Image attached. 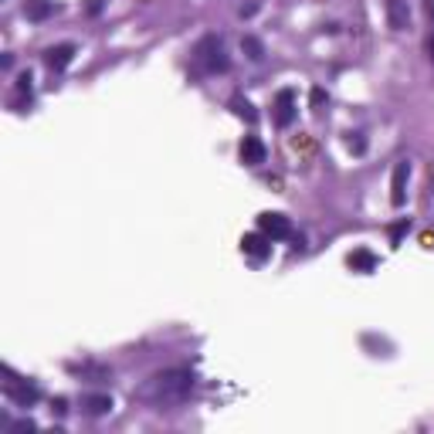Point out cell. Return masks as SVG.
I'll use <instances>...</instances> for the list:
<instances>
[{
  "mask_svg": "<svg viewBox=\"0 0 434 434\" xmlns=\"http://www.w3.org/2000/svg\"><path fill=\"white\" fill-rule=\"evenodd\" d=\"M55 0H24V14H27V21L41 24L48 21V18H55Z\"/></svg>",
  "mask_w": 434,
  "mask_h": 434,
  "instance_id": "obj_13",
  "label": "cell"
},
{
  "mask_svg": "<svg viewBox=\"0 0 434 434\" xmlns=\"http://www.w3.org/2000/svg\"><path fill=\"white\" fill-rule=\"evenodd\" d=\"M407 231H411V220H407V217L393 224V227H391V244H393V248H400V241H404V234H407Z\"/></svg>",
  "mask_w": 434,
  "mask_h": 434,
  "instance_id": "obj_17",
  "label": "cell"
},
{
  "mask_svg": "<svg viewBox=\"0 0 434 434\" xmlns=\"http://www.w3.org/2000/svg\"><path fill=\"white\" fill-rule=\"evenodd\" d=\"M428 58H431V62H434V34H431V38H428Z\"/></svg>",
  "mask_w": 434,
  "mask_h": 434,
  "instance_id": "obj_23",
  "label": "cell"
},
{
  "mask_svg": "<svg viewBox=\"0 0 434 434\" xmlns=\"http://www.w3.org/2000/svg\"><path fill=\"white\" fill-rule=\"evenodd\" d=\"M194 391V373L183 367H174V370H160V373H153L146 384H139L136 387V400H143V404H153V407H176V404H183L187 397Z\"/></svg>",
  "mask_w": 434,
  "mask_h": 434,
  "instance_id": "obj_1",
  "label": "cell"
},
{
  "mask_svg": "<svg viewBox=\"0 0 434 434\" xmlns=\"http://www.w3.org/2000/svg\"><path fill=\"white\" fill-rule=\"evenodd\" d=\"M329 102V95H326L323 88H312V108H323Z\"/></svg>",
  "mask_w": 434,
  "mask_h": 434,
  "instance_id": "obj_20",
  "label": "cell"
},
{
  "mask_svg": "<svg viewBox=\"0 0 434 434\" xmlns=\"http://www.w3.org/2000/svg\"><path fill=\"white\" fill-rule=\"evenodd\" d=\"M102 10V0H88V14H99Z\"/></svg>",
  "mask_w": 434,
  "mask_h": 434,
  "instance_id": "obj_22",
  "label": "cell"
},
{
  "mask_svg": "<svg viewBox=\"0 0 434 434\" xmlns=\"http://www.w3.org/2000/svg\"><path fill=\"white\" fill-rule=\"evenodd\" d=\"M51 411L58 414V417H62V414H68V400H65V397H55V400H51Z\"/></svg>",
  "mask_w": 434,
  "mask_h": 434,
  "instance_id": "obj_21",
  "label": "cell"
},
{
  "mask_svg": "<svg viewBox=\"0 0 434 434\" xmlns=\"http://www.w3.org/2000/svg\"><path fill=\"white\" fill-rule=\"evenodd\" d=\"M31 82H34V78H31V71H21V75H18V82H14L18 95H21V99H27V102H31V92H34V85H31Z\"/></svg>",
  "mask_w": 434,
  "mask_h": 434,
  "instance_id": "obj_16",
  "label": "cell"
},
{
  "mask_svg": "<svg viewBox=\"0 0 434 434\" xmlns=\"http://www.w3.org/2000/svg\"><path fill=\"white\" fill-rule=\"evenodd\" d=\"M431 190H434V170H431Z\"/></svg>",
  "mask_w": 434,
  "mask_h": 434,
  "instance_id": "obj_25",
  "label": "cell"
},
{
  "mask_svg": "<svg viewBox=\"0 0 434 434\" xmlns=\"http://www.w3.org/2000/svg\"><path fill=\"white\" fill-rule=\"evenodd\" d=\"M4 397L7 400H14L18 407H34L38 400H41V391H38V384L34 380H24V377H18L10 367H4Z\"/></svg>",
  "mask_w": 434,
  "mask_h": 434,
  "instance_id": "obj_3",
  "label": "cell"
},
{
  "mask_svg": "<svg viewBox=\"0 0 434 434\" xmlns=\"http://www.w3.org/2000/svg\"><path fill=\"white\" fill-rule=\"evenodd\" d=\"M258 231H265L272 241H285L292 238V220L279 211H265V214H258Z\"/></svg>",
  "mask_w": 434,
  "mask_h": 434,
  "instance_id": "obj_4",
  "label": "cell"
},
{
  "mask_svg": "<svg viewBox=\"0 0 434 434\" xmlns=\"http://www.w3.org/2000/svg\"><path fill=\"white\" fill-rule=\"evenodd\" d=\"M34 428H38V424H34L31 417H21V421H14V424H10V431H34Z\"/></svg>",
  "mask_w": 434,
  "mask_h": 434,
  "instance_id": "obj_19",
  "label": "cell"
},
{
  "mask_svg": "<svg viewBox=\"0 0 434 434\" xmlns=\"http://www.w3.org/2000/svg\"><path fill=\"white\" fill-rule=\"evenodd\" d=\"M71 58H75V44H55V48L44 51V65L51 71H65L71 65Z\"/></svg>",
  "mask_w": 434,
  "mask_h": 434,
  "instance_id": "obj_10",
  "label": "cell"
},
{
  "mask_svg": "<svg viewBox=\"0 0 434 434\" xmlns=\"http://www.w3.org/2000/svg\"><path fill=\"white\" fill-rule=\"evenodd\" d=\"M349 150H353V153L367 150V143H363V136H360V132H349Z\"/></svg>",
  "mask_w": 434,
  "mask_h": 434,
  "instance_id": "obj_18",
  "label": "cell"
},
{
  "mask_svg": "<svg viewBox=\"0 0 434 434\" xmlns=\"http://www.w3.org/2000/svg\"><path fill=\"white\" fill-rule=\"evenodd\" d=\"M295 115H299L295 92H292V88H282V92L275 95V126H279V130H288V126L295 122Z\"/></svg>",
  "mask_w": 434,
  "mask_h": 434,
  "instance_id": "obj_5",
  "label": "cell"
},
{
  "mask_svg": "<svg viewBox=\"0 0 434 434\" xmlns=\"http://www.w3.org/2000/svg\"><path fill=\"white\" fill-rule=\"evenodd\" d=\"M194 65L204 71V75H217V71H227L231 68V58L224 51V41L217 34H207L200 38L194 48Z\"/></svg>",
  "mask_w": 434,
  "mask_h": 434,
  "instance_id": "obj_2",
  "label": "cell"
},
{
  "mask_svg": "<svg viewBox=\"0 0 434 434\" xmlns=\"http://www.w3.org/2000/svg\"><path fill=\"white\" fill-rule=\"evenodd\" d=\"M231 108H234V115H241V119H244L248 126H255V122H258V112H255V106H251L248 99L234 95V99H231Z\"/></svg>",
  "mask_w": 434,
  "mask_h": 434,
  "instance_id": "obj_14",
  "label": "cell"
},
{
  "mask_svg": "<svg viewBox=\"0 0 434 434\" xmlns=\"http://www.w3.org/2000/svg\"><path fill=\"white\" fill-rule=\"evenodd\" d=\"M407 180H411V163L400 160L393 167V176H391V204L393 207H404L407 204Z\"/></svg>",
  "mask_w": 434,
  "mask_h": 434,
  "instance_id": "obj_7",
  "label": "cell"
},
{
  "mask_svg": "<svg viewBox=\"0 0 434 434\" xmlns=\"http://www.w3.org/2000/svg\"><path fill=\"white\" fill-rule=\"evenodd\" d=\"M265 156H268V150H265V143H261V136H244L241 139V163L244 167H261L265 163Z\"/></svg>",
  "mask_w": 434,
  "mask_h": 434,
  "instance_id": "obj_9",
  "label": "cell"
},
{
  "mask_svg": "<svg viewBox=\"0 0 434 434\" xmlns=\"http://www.w3.org/2000/svg\"><path fill=\"white\" fill-rule=\"evenodd\" d=\"M384 10H387L391 31H407V27H411V4H407V0H387Z\"/></svg>",
  "mask_w": 434,
  "mask_h": 434,
  "instance_id": "obj_8",
  "label": "cell"
},
{
  "mask_svg": "<svg viewBox=\"0 0 434 434\" xmlns=\"http://www.w3.org/2000/svg\"><path fill=\"white\" fill-rule=\"evenodd\" d=\"M424 7H428V18H431V21H434V0H428Z\"/></svg>",
  "mask_w": 434,
  "mask_h": 434,
  "instance_id": "obj_24",
  "label": "cell"
},
{
  "mask_svg": "<svg viewBox=\"0 0 434 434\" xmlns=\"http://www.w3.org/2000/svg\"><path fill=\"white\" fill-rule=\"evenodd\" d=\"M112 411V397L108 393H85L82 397V414L88 417H106Z\"/></svg>",
  "mask_w": 434,
  "mask_h": 434,
  "instance_id": "obj_12",
  "label": "cell"
},
{
  "mask_svg": "<svg viewBox=\"0 0 434 434\" xmlns=\"http://www.w3.org/2000/svg\"><path fill=\"white\" fill-rule=\"evenodd\" d=\"M346 265L353 268V272H360V275H370V272H377L380 258H377L370 248H356V251H349L346 255Z\"/></svg>",
  "mask_w": 434,
  "mask_h": 434,
  "instance_id": "obj_11",
  "label": "cell"
},
{
  "mask_svg": "<svg viewBox=\"0 0 434 434\" xmlns=\"http://www.w3.org/2000/svg\"><path fill=\"white\" fill-rule=\"evenodd\" d=\"M241 51H244L251 62H261V58H265V44H261L255 34H244V38H241Z\"/></svg>",
  "mask_w": 434,
  "mask_h": 434,
  "instance_id": "obj_15",
  "label": "cell"
},
{
  "mask_svg": "<svg viewBox=\"0 0 434 434\" xmlns=\"http://www.w3.org/2000/svg\"><path fill=\"white\" fill-rule=\"evenodd\" d=\"M241 251L251 261H268L272 258V238L265 231H251V234L241 238Z\"/></svg>",
  "mask_w": 434,
  "mask_h": 434,
  "instance_id": "obj_6",
  "label": "cell"
}]
</instances>
